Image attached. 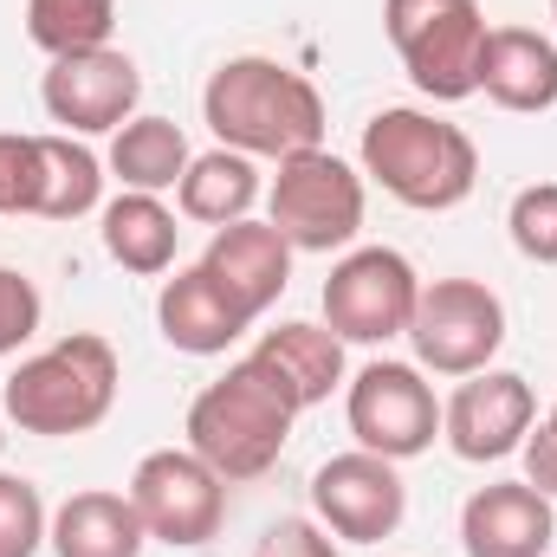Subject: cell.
<instances>
[{
	"label": "cell",
	"mask_w": 557,
	"mask_h": 557,
	"mask_svg": "<svg viewBox=\"0 0 557 557\" xmlns=\"http://www.w3.org/2000/svg\"><path fill=\"white\" fill-rule=\"evenodd\" d=\"M201 117L208 131L221 137V149H240V156H305V149H324V98L305 72L278 65V59H227L208 91H201Z\"/></svg>",
	"instance_id": "1"
},
{
	"label": "cell",
	"mask_w": 557,
	"mask_h": 557,
	"mask_svg": "<svg viewBox=\"0 0 557 557\" xmlns=\"http://www.w3.org/2000/svg\"><path fill=\"white\" fill-rule=\"evenodd\" d=\"M298 421V396L278 383L260 357L227 363L221 383H208L188 403V447L234 486V480H260L273 473L285 441Z\"/></svg>",
	"instance_id": "2"
},
{
	"label": "cell",
	"mask_w": 557,
	"mask_h": 557,
	"mask_svg": "<svg viewBox=\"0 0 557 557\" xmlns=\"http://www.w3.org/2000/svg\"><path fill=\"white\" fill-rule=\"evenodd\" d=\"M363 175L383 182V195H396L403 208L447 214V208H460L473 195L480 149L460 124L396 104V111H376L363 124Z\"/></svg>",
	"instance_id": "3"
},
{
	"label": "cell",
	"mask_w": 557,
	"mask_h": 557,
	"mask_svg": "<svg viewBox=\"0 0 557 557\" xmlns=\"http://www.w3.org/2000/svg\"><path fill=\"white\" fill-rule=\"evenodd\" d=\"M117 350H111V337H98V331H72V337H59L52 350H39V357H26L13 376H7V389H0V416L13 421L20 434H91L98 421L111 416V403H117Z\"/></svg>",
	"instance_id": "4"
},
{
	"label": "cell",
	"mask_w": 557,
	"mask_h": 557,
	"mask_svg": "<svg viewBox=\"0 0 557 557\" xmlns=\"http://www.w3.org/2000/svg\"><path fill=\"white\" fill-rule=\"evenodd\" d=\"M383 26L403 52V72L434 104H460L480 91V52L493 33L480 0H383Z\"/></svg>",
	"instance_id": "5"
},
{
	"label": "cell",
	"mask_w": 557,
	"mask_h": 557,
	"mask_svg": "<svg viewBox=\"0 0 557 557\" xmlns=\"http://www.w3.org/2000/svg\"><path fill=\"white\" fill-rule=\"evenodd\" d=\"M267 208L292 253H337L363 234V175L331 149L285 156L267 188Z\"/></svg>",
	"instance_id": "6"
},
{
	"label": "cell",
	"mask_w": 557,
	"mask_h": 557,
	"mask_svg": "<svg viewBox=\"0 0 557 557\" xmlns=\"http://www.w3.org/2000/svg\"><path fill=\"white\" fill-rule=\"evenodd\" d=\"M403 337L416 344L421 370L480 376V370H493V357L506 344V305L480 278H434V285H421L416 318H409Z\"/></svg>",
	"instance_id": "7"
},
{
	"label": "cell",
	"mask_w": 557,
	"mask_h": 557,
	"mask_svg": "<svg viewBox=\"0 0 557 557\" xmlns=\"http://www.w3.org/2000/svg\"><path fill=\"white\" fill-rule=\"evenodd\" d=\"M131 506H137L149 539H162L175 552H195L227 519V480L195 447H156L131 473Z\"/></svg>",
	"instance_id": "8"
},
{
	"label": "cell",
	"mask_w": 557,
	"mask_h": 557,
	"mask_svg": "<svg viewBox=\"0 0 557 557\" xmlns=\"http://www.w3.org/2000/svg\"><path fill=\"white\" fill-rule=\"evenodd\" d=\"M421 298L416 267L396 247H357L324 278V324L344 344H389L409 331Z\"/></svg>",
	"instance_id": "9"
},
{
	"label": "cell",
	"mask_w": 557,
	"mask_h": 557,
	"mask_svg": "<svg viewBox=\"0 0 557 557\" xmlns=\"http://www.w3.org/2000/svg\"><path fill=\"white\" fill-rule=\"evenodd\" d=\"M311 512L344 545H383L409 512V486H403L396 460H383L370 447H350V454H331L311 473Z\"/></svg>",
	"instance_id": "10"
},
{
	"label": "cell",
	"mask_w": 557,
	"mask_h": 557,
	"mask_svg": "<svg viewBox=\"0 0 557 557\" xmlns=\"http://www.w3.org/2000/svg\"><path fill=\"white\" fill-rule=\"evenodd\" d=\"M143 98V72L131 52L117 46H91V52H65L46 65L39 78V104L52 124H65V137H104L124 131Z\"/></svg>",
	"instance_id": "11"
},
{
	"label": "cell",
	"mask_w": 557,
	"mask_h": 557,
	"mask_svg": "<svg viewBox=\"0 0 557 557\" xmlns=\"http://www.w3.org/2000/svg\"><path fill=\"white\" fill-rule=\"evenodd\" d=\"M344 409H350L357 447H370L383 460H416L441 434V403L421 383L416 363H370V370H357Z\"/></svg>",
	"instance_id": "12"
},
{
	"label": "cell",
	"mask_w": 557,
	"mask_h": 557,
	"mask_svg": "<svg viewBox=\"0 0 557 557\" xmlns=\"http://www.w3.org/2000/svg\"><path fill=\"white\" fill-rule=\"evenodd\" d=\"M532 421H539V396H532L525 376H512V370H480V376H467V383L447 396L441 434H447V447H454L460 460H506V454L525 447Z\"/></svg>",
	"instance_id": "13"
},
{
	"label": "cell",
	"mask_w": 557,
	"mask_h": 557,
	"mask_svg": "<svg viewBox=\"0 0 557 557\" xmlns=\"http://www.w3.org/2000/svg\"><path fill=\"white\" fill-rule=\"evenodd\" d=\"M552 499L532 480H493L460 506L467 557H545L552 552Z\"/></svg>",
	"instance_id": "14"
},
{
	"label": "cell",
	"mask_w": 557,
	"mask_h": 557,
	"mask_svg": "<svg viewBox=\"0 0 557 557\" xmlns=\"http://www.w3.org/2000/svg\"><path fill=\"white\" fill-rule=\"evenodd\" d=\"M201 267L221 278V292L247 318H260V311H273L278 292L292 285V247H285V234H278L273 221H234V227H214Z\"/></svg>",
	"instance_id": "15"
},
{
	"label": "cell",
	"mask_w": 557,
	"mask_h": 557,
	"mask_svg": "<svg viewBox=\"0 0 557 557\" xmlns=\"http://www.w3.org/2000/svg\"><path fill=\"white\" fill-rule=\"evenodd\" d=\"M156 324L162 337L182 350V357H221L247 337V311L221 292V278L208 267H182L175 278H162V298H156Z\"/></svg>",
	"instance_id": "16"
},
{
	"label": "cell",
	"mask_w": 557,
	"mask_h": 557,
	"mask_svg": "<svg viewBox=\"0 0 557 557\" xmlns=\"http://www.w3.org/2000/svg\"><path fill=\"white\" fill-rule=\"evenodd\" d=\"M480 91L512 111V117H539L557 104V39L532 26H493L486 52H480Z\"/></svg>",
	"instance_id": "17"
},
{
	"label": "cell",
	"mask_w": 557,
	"mask_h": 557,
	"mask_svg": "<svg viewBox=\"0 0 557 557\" xmlns=\"http://www.w3.org/2000/svg\"><path fill=\"white\" fill-rule=\"evenodd\" d=\"M46 545H52L59 557H143L149 532H143L131 493H104V486H91V493H72V499L52 512Z\"/></svg>",
	"instance_id": "18"
},
{
	"label": "cell",
	"mask_w": 557,
	"mask_h": 557,
	"mask_svg": "<svg viewBox=\"0 0 557 557\" xmlns=\"http://www.w3.org/2000/svg\"><path fill=\"white\" fill-rule=\"evenodd\" d=\"M253 357L298 396V409L324 403V396L344 383V337H337L331 324H278V331L260 337Z\"/></svg>",
	"instance_id": "19"
},
{
	"label": "cell",
	"mask_w": 557,
	"mask_h": 557,
	"mask_svg": "<svg viewBox=\"0 0 557 557\" xmlns=\"http://www.w3.org/2000/svg\"><path fill=\"white\" fill-rule=\"evenodd\" d=\"M175 201H182L188 221L234 227V221H247L253 201H260V169H253V156H240V149H208V156H195L188 175L175 182Z\"/></svg>",
	"instance_id": "20"
},
{
	"label": "cell",
	"mask_w": 557,
	"mask_h": 557,
	"mask_svg": "<svg viewBox=\"0 0 557 557\" xmlns=\"http://www.w3.org/2000/svg\"><path fill=\"white\" fill-rule=\"evenodd\" d=\"M175 240H182V227H175V214L162 208V195H137V188H124L111 208H104V253L124 267V273H169L175 267Z\"/></svg>",
	"instance_id": "21"
},
{
	"label": "cell",
	"mask_w": 557,
	"mask_h": 557,
	"mask_svg": "<svg viewBox=\"0 0 557 557\" xmlns=\"http://www.w3.org/2000/svg\"><path fill=\"white\" fill-rule=\"evenodd\" d=\"M188 137H182V124H169V117H131L117 137H111V175L124 182V188H137V195H162V188H175L182 175H188Z\"/></svg>",
	"instance_id": "22"
},
{
	"label": "cell",
	"mask_w": 557,
	"mask_h": 557,
	"mask_svg": "<svg viewBox=\"0 0 557 557\" xmlns=\"http://www.w3.org/2000/svg\"><path fill=\"white\" fill-rule=\"evenodd\" d=\"M104 195V162L72 143L65 131L59 137H39V221H78L91 214Z\"/></svg>",
	"instance_id": "23"
},
{
	"label": "cell",
	"mask_w": 557,
	"mask_h": 557,
	"mask_svg": "<svg viewBox=\"0 0 557 557\" xmlns=\"http://www.w3.org/2000/svg\"><path fill=\"white\" fill-rule=\"evenodd\" d=\"M111 26H117V0H26V39L52 59L111 46Z\"/></svg>",
	"instance_id": "24"
},
{
	"label": "cell",
	"mask_w": 557,
	"mask_h": 557,
	"mask_svg": "<svg viewBox=\"0 0 557 557\" xmlns=\"http://www.w3.org/2000/svg\"><path fill=\"white\" fill-rule=\"evenodd\" d=\"M46 532H52V519H46L39 486L20 473H0V557H39Z\"/></svg>",
	"instance_id": "25"
},
{
	"label": "cell",
	"mask_w": 557,
	"mask_h": 557,
	"mask_svg": "<svg viewBox=\"0 0 557 557\" xmlns=\"http://www.w3.org/2000/svg\"><path fill=\"white\" fill-rule=\"evenodd\" d=\"M506 227H512V247H519L532 267H557V182L519 188Z\"/></svg>",
	"instance_id": "26"
},
{
	"label": "cell",
	"mask_w": 557,
	"mask_h": 557,
	"mask_svg": "<svg viewBox=\"0 0 557 557\" xmlns=\"http://www.w3.org/2000/svg\"><path fill=\"white\" fill-rule=\"evenodd\" d=\"M0 214H39V137H0Z\"/></svg>",
	"instance_id": "27"
},
{
	"label": "cell",
	"mask_w": 557,
	"mask_h": 557,
	"mask_svg": "<svg viewBox=\"0 0 557 557\" xmlns=\"http://www.w3.org/2000/svg\"><path fill=\"white\" fill-rule=\"evenodd\" d=\"M39 318H46L39 285H33L26 273H13V267H0V357L20 350V344L39 331Z\"/></svg>",
	"instance_id": "28"
},
{
	"label": "cell",
	"mask_w": 557,
	"mask_h": 557,
	"mask_svg": "<svg viewBox=\"0 0 557 557\" xmlns=\"http://www.w3.org/2000/svg\"><path fill=\"white\" fill-rule=\"evenodd\" d=\"M253 557H337V545L311 519H278V525H267V539L253 545Z\"/></svg>",
	"instance_id": "29"
},
{
	"label": "cell",
	"mask_w": 557,
	"mask_h": 557,
	"mask_svg": "<svg viewBox=\"0 0 557 557\" xmlns=\"http://www.w3.org/2000/svg\"><path fill=\"white\" fill-rule=\"evenodd\" d=\"M525 480L545 493V499H557V428L552 421H532V434H525Z\"/></svg>",
	"instance_id": "30"
},
{
	"label": "cell",
	"mask_w": 557,
	"mask_h": 557,
	"mask_svg": "<svg viewBox=\"0 0 557 557\" xmlns=\"http://www.w3.org/2000/svg\"><path fill=\"white\" fill-rule=\"evenodd\" d=\"M0 447H7V416H0Z\"/></svg>",
	"instance_id": "31"
},
{
	"label": "cell",
	"mask_w": 557,
	"mask_h": 557,
	"mask_svg": "<svg viewBox=\"0 0 557 557\" xmlns=\"http://www.w3.org/2000/svg\"><path fill=\"white\" fill-rule=\"evenodd\" d=\"M552 20H557V0H552Z\"/></svg>",
	"instance_id": "32"
},
{
	"label": "cell",
	"mask_w": 557,
	"mask_h": 557,
	"mask_svg": "<svg viewBox=\"0 0 557 557\" xmlns=\"http://www.w3.org/2000/svg\"><path fill=\"white\" fill-rule=\"evenodd\" d=\"M552 428H557V409H552Z\"/></svg>",
	"instance_id": "33"
}]
</instances>
